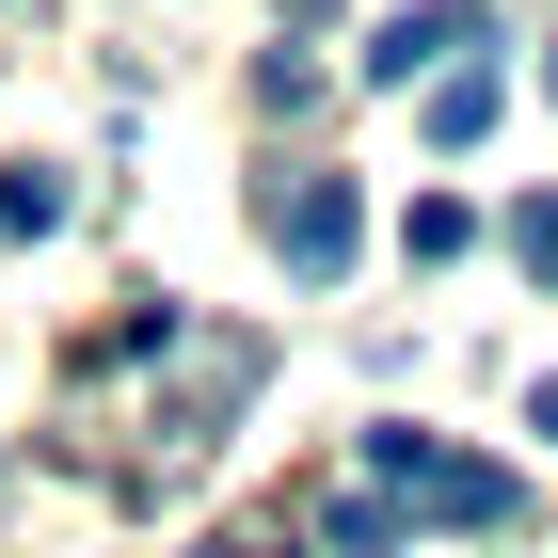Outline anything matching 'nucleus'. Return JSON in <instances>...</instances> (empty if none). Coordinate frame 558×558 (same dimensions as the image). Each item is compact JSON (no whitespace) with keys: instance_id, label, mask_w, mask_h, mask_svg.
<instances>
[{"instance_id":"f257e3e1","label":"nucleus","mask_w":558,"mask_h":558,"mask_svg":"<svg viewBox=\"0 0 558 558\" xmlns=\"http://www.w3.org/2000/svg\"><path fill=\"white\" fill-rule=\"evenodd\" d=\"M351 463L384 478L399 511H430V526H463V543H526V478L511 463H463V447H430V430H351Z\"/></svg>"},{"instance_id":"f03ea898","label":"nucleus","mask_w":558,"mask_h":558,"mask_svg":"<svg viewBox=\"0 0 558 558\" xmlns=\"http://www.w3.org/2000/svg\"><path fill=\"white\" fill-rule=\"evenodd\" d=\"M256 223H271V256L303 271V288H351V256H367V192H351V175H271L256 192Z\"/></svg>"},{"instance_id":"7ed1b4c3","label":"nucleus","mask_w":558,"mask_h":558,"mask_svg":"<svg viewBox=\"0 0 558 558\" xmlns=\"http://www.w3.org/2000/svg\"><path fill=\"white\" fill-rule=\"evenodd\" d=\"M463 48H495V16H478V0H415V16H384V33L351 48V81H384V96H415V81H447Z\"/></svg>"},{"instance_id":"20e7f679","label":"nucleus","mask_w":558,"mask_h":558,"mask_svg":"<svg viewBox=\"0 0 558 558\" xmlns=\"http://www.w3.org/2000/svg\"><path fill=\"white\" fill-rule=\"evenodd\" d=\"M399 526H415L399 495H351V478L319 495V543H336V558H399Z\"/></svg>"},{"instance_id":"39448f33","label":"nucleus","mask_w":558,"mask_h":558,"mask_svg":"<svg viewBox=\"0 0 558 558\" xmlns=\"http://www.w3.org/2000/svg\"><path fill=\"white\" fill-rule=\"evenodd\" d=\"M415 96H430V144H478V129H495V48L447 64V81H415Z\"/></svg>"},{"instance_id":"423d86ee","label":"nucleus","mask_w":558,"mask_h":558,"mask_svg":"<svg viewBox=\"0 0 558 558\" xmlns=\"http://www.w3.org/2000/svg\"><path fill=\"white\" fill-rule=\"evenodd\" d=\"M463 240H478V208H463V192H415V223H399V256H415V271H447Z\"/></svg>"},{"instance_id":"0eeeda50","label":"nucleus","mask_w":558,"mask_h":558,"mask_svg":"<svg viewBox=\"0 0 558 558\" xmlns=\"http://www.w3.org/2000/svg\"><path fill=\"white\" fill-rule=\"evenodd\" d=\"M64 223V175H0V240H48Z\"/></svg>"},{"instance_id":"6e6552de","label":"nucleus","mask_w":558,"mask_h":558,"mask_svg":"<svg viewBox=\"0 0 558 558\" xmlns=\"http://www.w3.org/2000/svg\"><path fill=\"white\" fill-rule=\"evenodd\" d=\"M511 256H526V271L558 288V192H526V208H511Z\"/></svg>"},{"instance_id":"1a4fd4ad","label":"nucleus","mask_w":558,"mask_h":558,"mask_svg":"<svg viewBox=\"0 0 558 558\" xmlns=\"http://www.w3.org/2000/svg\"><path fill=\"white\" fill-rule=\"evenodd\" d=\"M288 16H319V0H288Z\"/></svg>"},{"instance_id":"9d476101","label":"nucleus","mask_w":558,"mask_h":558,"mask_svg":"<svg viewBox=\"0 0 558 558\" xmlns=\"http://www.w3.org/2000/svg\"><path fill=\"white\" fill-rule=\"evenodd\" d=\"M543 96H558V64H543Z\"/></svg>"}]
</instances>
